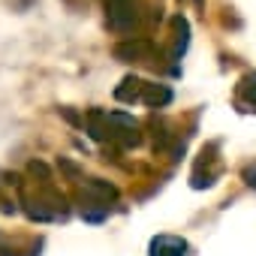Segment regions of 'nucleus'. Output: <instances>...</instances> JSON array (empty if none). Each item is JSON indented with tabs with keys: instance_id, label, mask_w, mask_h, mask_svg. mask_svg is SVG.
I'll return each instance as SVG.
<instances>
[{
	"instance_id": "nucleus-1",
	"label": "nucleus",
	"mask_w": 256,
	"mask_h": 256,
	"mask_svg": "<svg viewBox=\"0 0 256 256\" xmlns=\"http://www.w3.org/2000/svg\"><path fill=\"white\" fill-rule=\"evenodd\" d=\"M88 133L96 142H120V145H139V124L124 112H100L88 114Z\"/></svg>"
},
{
	"instance_id": "nucleus-4",
	"label": "nucleus",
	"mask_w": 256,
	"mask_h": 256,
	"mask_svg": "<svg viewBox=\"0 0 256 256\" xmlns=\"http://www.w3.org/2000/svg\"><path fill=\"white\" fill-rule=\"evenodd\" d=\"M148 54H151V46L145 42V40H124V42H118L114 46V58L118 60H126V64H133V60H148Z\"/></svg>"
},
{
	"instance_id": "nucleus-9",
	"label": "nucleus",
	"mask_w": 256,
	"mask_h": 256,
	"mask_svg": "<svg viewBox=\"0 0 256 256\" xmlns=\"http://www.w3.org/2000/svg\"><path fill=\"white\" fill-rule=\"evenodd\" d=\"M84 190L94 193V196H100V199H112L114 196V187H108L102 181H84Z\"/></svg>"
},
{
	"instance_id": "nucleus-8",
	"label": "nucleus",
	"mask_w": 256,
	"mask_h": 256,
	"mask_svg": "<svg viewBox=\"0 0 256 256\" xmlns=\"http://www.w3.org/2000/svg\"><path fill=\"white\" fill-rule=\"evenodd\" d=\"M172 28H175V48H172V58L178 60L184 52H187V42H190V24H187V18H175L172 22Z\"/></svg>"
},
{
	"instance_id": "nucleus-6",
	"label": "nucleus",
	"mask_w": 256,
	"mask_h": 256,
	"mask_svg": "<svg viewBox=\"0 0 256 256\" xmlns=\"http://www.w3.org/2000/svg\"><path fill=\"white\" fill-rule=\"evenodd\" d=\"M169 100H172V90H169L166 84H145V88H142V102L151 106V108H160V106H166Z\"/></svg>"
},
{
	"instance_id": "nucleus-7",
	"label": "nucleus",
	"mask_w": 256,
	"mask_h": 256,
	"mask_svg": "<svg viewBox=\"0 0 256 256\" xmlns=\"http://www.w3.org/2000/svg\"><path fill=\"white\" fill-rule=\"evenodd\" d=\"M142 88H145V82H142V78L126 76V78L120 82V88L114 90V96H118L120 102H133V100H142Z\"/></svg>"
},
{
	"instance_id": "nucleus-10",
	"label": "nucleus",
	"mask_w": 256,
	"mask_h": 256,
	"mask_svg": "<svg viewBox=\"0 0 256 256\" xmlns=\"http://www.w3.org/2000/svg\"><path fill=\"white\" fill-rule=\"evenodd\" d=\"M241 178L247 181V187H253V190H256V160L244 166V172H241Z\"/></svg>"
},
{
	"instance_id": "nucleus-3",
	"label": "nucleus",
	"mask_w": 256,
	"mask_h": 256,
	"mask_svg": "<svg viewBox=\"0 0 256 256\" xmlns=\"http://www.w3.org/2000/svg\"><path fill=\"white\" fill-rule=\"evenodd\" d=\"M148 256H187V241L178 235H157L148 244Z\"/></svg>"
},
{
	"instance_id": "nucleus-2",
	"label": "nucleus",
	"mask_w": 256,
	"mask_h": 256,
	"mask_svg": "<svg viewBox=\"0 0 256 256\" xmlns=\"http://www.w3.org/2000/svg\"><path fill=\"white\" fill-rule=\"evenodd\" d=\"M106 22L114 34H133L139 24V12L133 0H106Z\"/></svg>"
},
{
	"instance_id": "nucleus-5",
	"label": "nucleus",
	"mask_w": 256,
	"mask_h": 256,
	"mask_svg": "<svg viewBox=\"0 0 256 256\" xmlns=\"http://www.w3.org/2000/svg\"><path fill=\"white\" fill-rule=\"evenodd\" d=\"M235 102L241 106V112H253L256 108V72L241 78V84L235 88Z\"/></svg>"
}]
</instances>
